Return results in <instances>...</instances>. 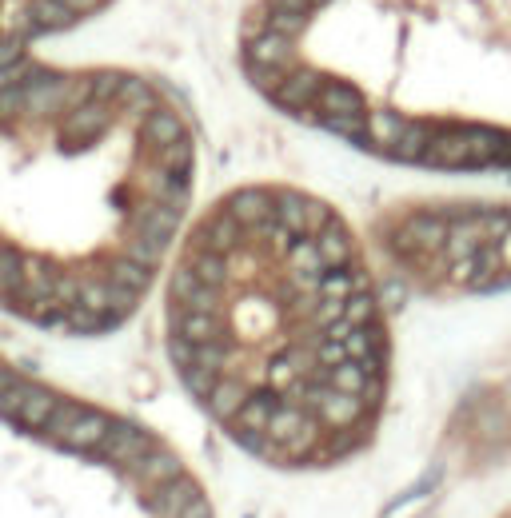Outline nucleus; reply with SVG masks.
Segmentation results:
<instances>
[{
    "label": "nucleus",
    "instance_id": "nucleus-1",
    "mask_svg": "<svg viewBox=\"0 0 511 518\" xmlns=\"http://www.w3.org/2000/svg\"><path fill=\"white\" fill-rule=\"evenodd\" d=\"M168 351L244 447L340 455L388 387V327L348 224L292 188L224 196L180 244Z\"/></svg>",
    "mask_w": 511,
    "mask_h": 518
}]
</instances>
